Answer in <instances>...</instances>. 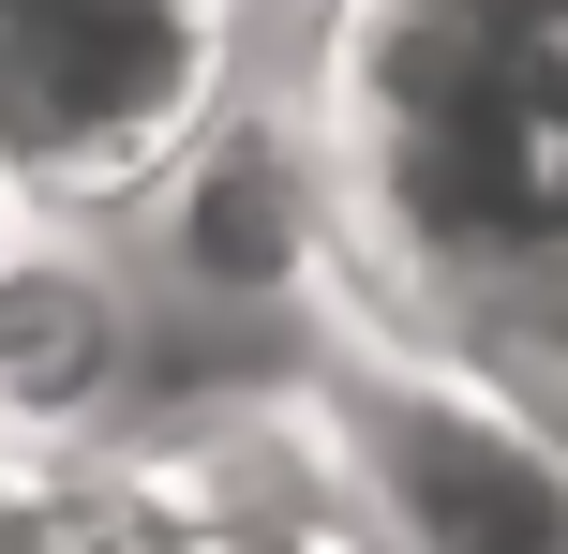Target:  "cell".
<instances>
[{
	"label": "cell",
	"instance_id": "7",
	"mask_svg": "<svg viewBox=\"0 0 568 554\" xmlns=\"http://www.w3.org/2000/svg\"><path fill=\"white\" fill-rule=\"evenodd\" d=\"M16 225H30V195H16V165H0V255H16Z\"/></svg>",
	"mask_w": 568,
	"mask_h": 554
},
{
	"label": "cell",
	"instance_id": "4",
	"mask_svg": "<svg viewBox=\"0 0 568 554\" xmlns=\"http://www.w3.org/2000/svg\"><path fill=\"white\" fill-rule=\"evenodd\" d=\"M135 360H150V270L120 255V225L30 210L0 255V420L45 450H105L135 420Z\"/></svg>",
	"mask_w": 568,
	"mask_h": 554
},
{
	"label": "cell",
	"instance_id": "6",
	"mask_svg": "<svg viewBox=\"0 0 568 554\" xmlns=\"http://www.w3.org/2000/svg\"><path fill=\"white\" fill-rule=\"evenodd\" d=\"M479 375H509V390H524V405H539V420H554V435H568V270H554V285H539V300H524V315H509V330H494V345H479Z\"/></svg>",
	"mask_w": 568,
	"mask_h": 554
},
{
	"label": "cell",
	"instance_id": "2",
	"mask_svg": "<svg viewBox=\"0 0 568 554\" xmlns=\"http://www.w3.org/2000/svg\"><path fill=\"white\" fill-rule=\"evenodd\" d=\"M240 90V0H0V165L60 225H120Z\"/></svg>",
	"mask_w": 568,
	"mask_h": 554
},
{
	"label": "cell",
	"instance_id": "3",
	"mask_svg": "<svg viewBox=\"0 0 568 554\" xmlns=\"http://www.w3.org/2000/svg\"><path fill=\"white\" fill-rule=\"evenodd\" d=\"M120 255L165 300H210V315H314V285H344V180L329 135L255 105V75L210 105V135L120 210Z\"/></svg>",
	"mask_w": 568,
	"mask_h": 554
},
{
	"label": "cell",
	"instance_id": "1",
	"mask_svg": "<svg viewBox=\"0 0 568 554\" xmlns=\"http://www.w3.org/2000/svg\"><path fill=\"white\" fill-rule=\"evenodd\" d=\"M314 135L344 180V270L389 345L479 360L568 270V16L554 0H344Z\"/></svg>",
	"mask_w": 568,
	"mask_h": 554
},
{
	"label": "cell",
	"instance_id": "5",
	"mask_svg": "<svg viewBox=\"0 0 568 554\" xmlns=\"http://www.w3.org/2000/svg\"><path fill=\"white\" fill-rule=\"evenodd\" d=\"M165 525H210L195 495H180L165 450L105 435V450H45L0 420V554H135Z\"/></svg>",
	"mask_w": 568,
	"mask_h": 554
}]
</instances>
